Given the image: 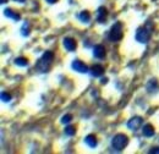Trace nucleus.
Wrapping results in <instances>:
<instances>
[{
  "instance_id": "a211bd4d",
  "label": "nucleus",
  "mask_w": 159,
  "mask_h": 154,
  "mask_svg": "<svg viewBox=\"0 0 159 154\" xmlns=\"http://www.w3.org/2000/svg\"><path fill=\"white\" fill-rule=\"evenodd\" d=\"M71 120H72V115L71 114H65L61 117V122L62 124H69V122H71Z\"/></svg>"
},
{
  "instance_id": "6ab92c4d",
  "label": "nucleus",
  "mask_w": 159,
  "mask_h": 154,
  "mask_svg": "<svg viewBox=\"0 0 159 154\" xmlns=\"http://www.w3.org/2000/svg\"><path fill=\"white\" fill-rule=\"evenodd\" d=\"M1 100L5 102V103L10 102V100H11V94H10V93H6V92H2V93H1Z\"/></svg>"
},
{
  "instance_id": "39448f33",
  "label": "nucleus",
  "mask_w": 159,
  "mask_h": 154,
  "mask_svg": "<svg viewBox=\"0 0 159 154\" xmlns=\"http://www.w3.org/2000/svg\"><path fill=\"white\" fill-rule=\"evenodd\" d=\"M141 125H142V117H141V116H134V117L130 119L129 122H127V127H129L130 130H132V131L139 130V127H141Z\"/></svg>"
},
{
  "instance_id": "f8f14e48",
  "label": "nucleus",
  "mask_w": 159,
  "mask_h": 154,
  "mask_svg": "<svg viewBox=\"0 0 159 154\" xmlns=\"http://www.w3.org/2000/svg\"><path fill=\"white\" fill-rule=\"evenodd\" d=\"M107 16H108V10H107V7H104V6H100L99 9H98V22L100 23H103V22H105V20H107Z\"/></svg>"
},
{
  "instance_id": "412c9836",
  "label": "nucleus",
  "mask_w": 159,
  "mask_h": 154,
  "mask_svg": "<svg viewBox=\"0 0 159 154\" xmlns=\"http://www.w3.org/2000/svg\"><path fill=\"white\" fill-rule=\"evenodd\" d=\"M151 153H158L159 154V148H153V149L151 151Z\"/></svg>"
},
{
  "instance_id": "9d476101",
  "label": "nucleus",
  "mask_w": 159,
  "mask_h": 154,
  "mask_svg": "<svg viewBox=\"0 0 159 154\" xmlns=\"http://www.w3.org/2000/svg\"><path fill=\"white\" fill-rule=\"evenodd\" d=\"M4 15H5L6 17H9V19L15 20V21H20L21 20L20 14L16 12V11H14L12 9H5V10H4Z\"/></svg>"
},
{
  "instance_id": "423d86ee",
  "label": "nucleus",
  "mask_w": 159,
  "mask_h": 154,
  "mask_svg": "<svg viewBox=\"0 0 159 154\" xmlns=\"http://www.w3.org/2000/svg\"><path fill=\"white\" fill-rule=\"evenodd\" d=\"M71 66H72V69H74L75 71H77L80 74H86V72H88L87 65H86L84 62H82L81 60H74Z\"/></svg>"
},
{
  "instance_id": "ddd939ff",
  "label": "nucleus",
  "mask_w": 159,
  "mask_h": 154,
  "mask_svg": "<svg viewBox=\"0 0 159 154\" xmlns=\"http://www.w3.org/2000/svg\"><path fill=\"white\" fill-rule=\"evenodd\" d=\"M142 132H143V135L146 136V137H152V136L154 135V127H153V125H151V124H147V125H144L143 126V130H142Z\"/></svg>"
},
{
  "instance_id": "4468645a",
  "label": "nucleus",
  "mask_w": 159,
  "mask_h": 154,
  "mask_svg": "<svg viewBox=\"0 0 159 154\" xmlns=\"http://www.w3.org/2000/svg\"><path fill=\"white\" fill-rule=\"evenodd\" d=\"M84 142L91 147V148H94L97 146V138L94 135H88L84 138Z\"/></svg>"
},
{
  "instance_id": "f3484780",
  "label": "nucleus",
  "mask_w": 159,
  "mask_h": 154,
  "mask_svg": "<svg viewBox=\"0 0 159 154\" xmlns=\"http://www.w3.org/2000/svg\"><path fill=\"white\" fill-rule=\"evenodd\" d=\"M65 134L67 136H74L76 134V129H75V126H67L66 129H65Z\"/></svg>"
},
{
  "instance_id": "9b49d317",
  "label": "nucleus",
  "mask_w": 159,
  "mask_h": 154,
  "mask_svg": "<svg viewBox=\"0 0 159 154\" xmlns=\"http://www.w3.org/2000/svg\"><path fill=\"white\" fill-rule=\"evenodd\" d=\"M91 74H92V76L94 77H100L104 74V67L99 64H96V65H93L91 67Z\"/></svg>"
},
{
  "instance_id": "7ed1b4c3",
  "label": "nucleus",
  "mask_w": 159,
  "mask_h": 154,
  "mask_svg": "<svg viewBox=\"0 0 159 154\" xmlns=\"http://www.w3.org/2000/svg\"><path fill=\"white\" fill-rule=\"evenodd\" d=\"M122 23L121 22H116L114 23V26L111 27L110 32H109V39L111 42H119L122 39Z\"/></svg>"
},
{
  "instance_id": "b1692460",
  "label": "nucleus",
  "mask_w": 159,
  "mask_h": 154,
  "mask_svg": "<svg viewBox=\"0 0 159 154\" xmlns=\"http://www.w3.org/2000/svg\"><path fill=\"white\" fill-rule=\"evenodd\" d=\"M15 1H17V2H23V1H26V0H15Z\"/></svg>"
},
{
  "instance_id": "dca6fc26",
  "label": "nucleus",
  "mask_w": 159,
  "mask_h": 154,
  "mask_svg": "<svg viewBox=\"0 0 159 154\" xmlns=\"http://www.w3.org/2000/svg\"><path fill=\"white\" fill-rule=\"evenodd\" d=\"M15 64L17 66H27L28 65V60L26 58H17L15 59Z\"/></svg>"
},
{
  "instance_id": "f257e3e1",
  "label": "nucleus",
  "mask_w": 159,
  "mask_h": 154,
  "mask_svg": "<svg viewBox=\"0 0 159 154\" xmlns=\"http://www.w3.org/2000/svg\"><path fill=\"white\" fill-rule=\"evenodd\" d=\"M54 60V53L53 52H45L44 54H43V57L40 58V60L38 61V64H37V67L39 69L40 72H45V71H48V69H49V66L52 65V61Z\"/></svg>"
},
{
  "instance_id": "4be33fe9",
  "label": "nucleus",
  "mask_w": 159,
  "mask_h": 154,
  "mask_svg": "<svg viewBox=\"0 0 159 154\" xmlns=\"http://www.w3.org/2000/svg\"><path fill=\"white\" fill-rule=\"evenodd\" d=\"M58 0H47V2H49V4H55Z\"/></svg>"
},
{
  "instance_id": "393cba45",
  "label": "nucleus",
  "mask_w": 159,
  "mask_h": 154,
  "mask_svg": "<svg viewBox=\"0 0 159 154\" xmlns=\"http://www.w3.org/2000/svg\"><path fill=\"white\" fill-rule=\"evenodd\" d=\"M5 2H7V0H1V4H5Z\"/></svg>"
},
{
  "instance_id": "2eb2a0df",
  "label": "nucleus",
  "mask_w": 159,
  "mask_h": 154,
  "mask_svg": "<svg viewBox=\"0 0 159 154\" xmlns=\"http://www.w3.org/2000/svg\"><path fill=\"white\" fill-rule=\"evenodd\" d=\"M79 19L81 20L82 22H84V23H88V22L91 21V14H89L87 10H83V11L80 12Z\"/></svg>"
},
{
  "instance_id": "6e6552de",
  "label": "nucleus",
  "mask_w": 159,
  "mask_h": 154,
  "mask_svg": "<svg viewBox=\"0 0 159 154\" xmlns=\"http://www.w3.org/2000/svg\"><path fill=\"white\" fill-rule=\"evenodd\" d=\"M147 91H148V93H151V94H152V93H157L159 91V83L156 78L151 79V81L147 83Z\"/></svg>"
},
{
  "instance_id": "aec40b11",
  "label": "nucleus",
  "mask_w": 159,
  "mask_h": 154,
  "mask_svg": "<svg viewBox=\"0 0 159 154\" xmlns=\"http://www.w3.org/2000/svg\"><path fill=\"white\" fill-rule=\"evenodd\" d=\"M30 34V28H28V23H25L22 27V36H28Z\"/></svg>"
},
{
  "instance_id": "f03ea898",
  "label": "nucleus",
  "mask_w": 159,
  "mask_h": 154,
  "mask_svg": "<svg viewBox=\"0 0 159 154\" xmlns=\"http://www.w3.org/2000/svg\"><path fill=\"white\" fill-rule=\"evenodd\" d=\"M127 143H129V137L126 135H124V134H118V135L114 136V138H113V141H111V146H113V148L115 149V151H122L126 146H127Z\"/></svg>"
},
{
  "instance_id": "1a4fd4ad",
  "label": "nucleus",
  "mask_w": 159,
  "mask_h": 154,
  "mask_svg": "<svg viewBox=\"0 0 159 154\" xmlns=\"http://www.w3.org/2000/svg\"><path fill=\"white\" fill-rule=\"evenodd\" d=\"M105 54H107V52H105V48L103 47V45H94V48H93V55L96 57L97 59H103L105 57Z\"/></svg>"
},
{
  "instance_id": "5701e85b",
  "label": "nucleus",
  "mask_w": 159,
  "mask_h": 154,
  "mask_svg": "<svg viewBox=\"0 0 159 154\" xmlns=\"http://www.w3.org/2000/svg\"><path fill=\"white\" fill-rule=\"evenodd\" d=\"M107 82H108V78H102V84H104Z\"/></svg>"
},
{
  "instance_id": "20e7f679",
  "label": "nucleus",
  "mask_w": 159,
  "mask_h": 154,
  "mask_svg": "<svg viewBox=\"0 0 159 154\" xmlns=\"http://www.w3.org/2000/svg\"><path fill=\"white\" fill-rule=\"evenodd\" d=\"M151 39V31L146 27H139L136 32V40L139 43H147Z\"/></svg>"
},
{
  "instance_id": "0eeeda50",
  "label": "nucleus",
  "mask_w": 159,
  "mask_h": 154,
  "mask_svg": "<svg viewBox=\"0 0 159 154\" xmlns=\"http://www.w3.org/2000/svg\"><path fill=\"white\" fill-rule=\"evenodd\" d=\"M62 44H64L65 49H66V50H69V52H74V50L76 49V47H77L76 40H75L74 38H70V37L64 38V40H62Z\"/></svg>"
}]
</instances>
